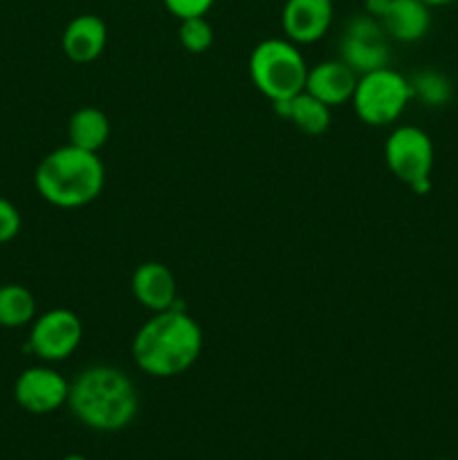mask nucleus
<instances>
[{"mask_svg":"<svg viewBox=\"0 0 458 460\" xmlns=\"http://www.w3.org/2000/svg\"><path fill=\"white\" fill-rule=\"evenodd\" d=\"M67 407L84 427L101 434L126 429L139 411L133 380L117 367L97 364L70 382Z\"/></svg>","mask_w":458,"mask_h":460,"instance_id":"f257e3e1","label":"nucleus"},{"mask_svg":"<svg viewBox=\"0 0 458 460\" xmlns=\"http://www.w3.org/2000/svg\"><path fill=\"white\" fill-rule=\"evenodd\" d=\"M135 364L151 377L187 373L202 353V331L193 317L173 305L155 313L133 337Z\"/></svg>","mask_w":458,"mask_h":460,"instance_id":"f03ea898","label":"nucleus"},{"mask_svg":"<svg viewBox=\"0 0 458 460\" xmlns=\"http://www.w3.org/2000/svg\"><path fill=\"white\" fill-rule=\"evenodd\" d=\"M34 184L45 202L61 209H79L97 200L106 184V166L99 153L66 144L54 148L36 166Z\"/></svg>","mask_w":458,"mask_h":460,"instance_id":"7ed1b4c3","label":"nucleus"},{"mask_svg":"<svg viewBox=\"0 0 458 460\" xmlns=\"http://www.w3.org/2000/svg\"><path fill=\"white\" fill-rule=\"evenodd\" d=\"M250 76L256 90L274 103L304 93L308 66L296 43L287 39H265L251 49Z\"/></svg>","mask_w":458,"mask_h":460,"instance_id":"20e7f679","label":"nucleus"},{"mask_svg":"<svg viewBox=\"0 0 458 460\" xmlns=\"http://www.w3.org/2000/svg\"><path fill=\"white\" fill-rule=\"evenodd\" d=\"M413 99L411 84L389 66L357 76L353 106L359 119L368 126H389L404 112Z\"/></svg>","mask_w":458,"mask_h":460,"instance_id":"39448f33","label":"nucleus"},{"mask_svg":"<svg viewBox=\"0 0 458 460\" xmlns=\"http://www.w3.org/2000/svg\"><path fill=\"white\" fill-rule=\"evenodd\" d=\"M384 160L400 182L416 193H427L434 169V144L418 126H398L384 144Z\"/></svg>","mask_w":458,"mask_h":460,"instance_id":"423d86ee","label":"nucleus"},{"mask_svg":"<svg viewBox=\"0 0 458 460\" xmlns=\"http://www.w3.org/2000/svg\"><path fill=\"white\" fill-rule=\"evenodd\" d=\"M84 340V323L76 313L67 308H54L31 322L30 346L31 353L43 362H63L79 349Z\"/></svg>","mask_w":458,"mask_h":460,"instance_id":"0eeeda50","label":"nucleus"},{"mask_svg":"<svg viewBox=\"0 0 458 460\" xmlns=\"http://www.w3.org/2000/svg\"><path fill=\"white\" fill-rule=\"evenodd\" d=\"M341 61L357 76L389 66L386 31L377 18L368 13L350 18L341 39Z\"/></svg>","mask_w":458,"mask_h":460,"instance_id":"6e6552de","label":"nucleus"},{"mask_svg":"<svg viewBox=\"0 0 458 460\" xmlns=\"http://www.w3.org/2000/svg\"><path fill=\"white\" fill-rule=\"evenodd\" d=\"M70 382L49 367L25 368L13 382V400L34 416H45L67 404Z\"/></svg>","mask_w":458,"mask_h":460,"instance_id":"1a4fd4ad","label":"nucleus"},{"mask_svg":"<svg viewBox=\"0 0 458 460\" xmlns=\"http://www.w3.org/2000/svg\"><path fill=\"white\" fill-rule=\"evenodd\" d=\"M332 22V0H286L281 25L287 40L308 45L323 39Z\"/></svg>","mask_w":458,"mask_h":460,"instance_id":"9d476101","label":"nucleus"},{"mask_svg":"<svg viewBox=\"0 0 458 460\" xmlns=\"http://www.w3.org/2000/svg\"><path fill=\"white\" fill-rule=\"evenodd\" d=\"M130 290H133L137 304L151 313L173 308L175 299H178L175 274L157 261H148L135 270L133 279H130Z\"/></svg>","mask_w":458,"mask_h":460,"instance_id":"9b49d317","label":"nucleus"},{"mask_svg":"<svg viewBox=\"0 0 458 460\" xmlns=\"http://www.w3.org/2000/svg\"><path fill=\"white\" fill-rule=\"evenodd\" d=\"M355 85H357V75L341 58L317 63V66L308 67V76H305V93L330 108L350 102Z\"/></svg>","mask_w":458,"mask_h":460,"instance_id":"f8f14e48","label":"nucleus"},{"mask_svg":"<svg viewBox=\"0 0 458 460\" xmlns=\"http://www.w3.org/2000/svg\"><path fill=\"white\" fill-rule=\"evenodd\" d=\"M108 27L97 13H81L63 30L61 48L72 63H90L106 49Z\"/></svg>","mask_w":458,"mask_h":460,"instance_id":"ddd939ff","label":"nucleus"},{"mask_svg":"<svg viewBox=\"0 0 458 460\" xmlns=\"http://www.w3.org/2000/svg\"><path fill=\"white\" fill-rule=\"evenodd\" d=\"M386 36L402 43L420 40L429 31L431 13L429 7L420 0H391L389 9L380 18Z\"/></svg>","mask_w":458,"mask_h":460,"instance_id":"4468645a","label":"nucleus"},{"mask_svg":"<svg viewBox=\"0 0 458 460\" xmlns=\"http://www.w3.org/2000/svg\"><path fill=\"white\" fill-rule=\"evenodd\" d=\"M274 108L281 117L290 119L301 133L305 135H321L330 126V106L319 102L310 93H299L292 99L274 102Z\"/></svg>","mask_w":458,"mask_h":460,"instance_id":"2eb2a0df","label":"nucleus"},{"mask_svg":"<svg viewBox=\"0 0 458 460\" xmlns=\"http://www.w3.org/2000/svg\"><path fill=\"white\" fill-rule=\"evenodd\" d=\"M67 137H70V144H75V146L99 153L106 146L108 137H110L108 115L92 106L79 108L70 117V121H67Z\"/></svg>","mask_w":458,"mask_h":460,"instance_id":"dca6fc26","label":"nucleus"},{"mask_svg":"<svg viewBox=\"0 0 458 460\" xmlns=\"http://www.w3.org/2000/svg\"><path fill=\"white\" fill-rule=\"evenodd\" d=\"M36 319V299L31 290L18 283L0 286V326L22 328Z\"/></svg>","mask_w":458,"mask_h":460,"instance_id":"f3484780","label":"nucleus"},{"mask_svg":"<svg viewBox=\"0 0 458 460\" xmlns=\"http://www.w3.org/2000/svg\"><path fill=\"white\" fill-rule=\"evenodd\" d=\"M413 97L425 102L427 106H445L452 99V84L445 75L436 70H422L411 81Z\"/></svg>","mask_w":458,"mask_h":460,"instance_id":"a211bd4d","label":"nucleus"},{"mask_svg":"<svg viewBox=\"0 0 458 460\" xmlns=\"http://www.w3.org/2000/svg\"><path fill=\"white\" fill-rule=\"evenodd\" d=\"M180 43L187 52L191 54H202L211 48L214 43V27L209 25L205 16L196 18H184L180 21Z\"/></svg>","mask_w":458,"mask_h":460,"instance_id":"6ab92c4d","label":"nucleus"},{"mask_svg":"<svg viewBox=\"0 0 458 460\" xmlns=\"http://www.w3.org/2000/svg\"><path fill=\"white\" fill-rule=\"evenodd\" d=\"M22 227L21 211L16 209L13 202H9L7 198L0 196V245L13 241L18 236Z\"/></svg>","mask_w":458,"mask_h":460,"instance_id":"aec40b11","label":"nucleus"},{"mask_svg":"<svg viewBox=\"0 0 458 460\" xmlns=\"http://www.w3.org/2000/svg\"><path fill=\"white\" fill-rule=\"evenodd\" d=\"M216 0H164V7L173 13L175 18L184 21V18L207 16Z\"/></svg>","mask_w":458,"mask_h":460,"instance_id":"412c9836","label":"nucleus"},{"mask_svg":"<svg viewBox=\"0 0 458 460\" xmlns=\"http://www.w3.org/2000/svg\"><path fill=\"white\" fill-rule=\"evenodd\" d=\"M391 0H364V9H366L368 16L377 18L380 21L382 16L386 13V9H389Z\"/></svg>","mask_w":458,"mask_h":460,"instance_id":"4be33fe9","label":"nucleus"},{"mask_svg":"<svg viewBox=\"0 0 458 460\" xmlns=\"http://www.w3.org/2000/svg\"><path fill=\"white\" fill-rule=\"evenodd\" d=\"M420 3H425L427 7H443V4H449L452 0H420Z\"/></svg>","mask_w":458,"mask_h":460,"instance_id":"5701e85b","label":"nucleus"},{"mask_svg":"<svg viewBox=\"0 0 458 460\" xmlns=\"http://www.w3.org/2000/svg\"><path fill=\"white\" fill-rule=\"evenodd\" d=\"M61 460H88V458L81 456V454H67V456L61 458Z\"/></svg>","mask_w":458,"mask_h":460,"instance_id":"b1692460","label":"nucleus"},{"mask_svg":"<svg viewBox=\"0 0 458 460\" xmlns=\"http://www.w3.org/2000/svg\"><path fill=\"white\" fill-rule=\"evenodd\" d=\"M436 460H447V458H436Z\"/></svg>","mask_w":458,"mask_h":460,"instance_id":"393cba45","label":"nucleus"}]
</instances>
